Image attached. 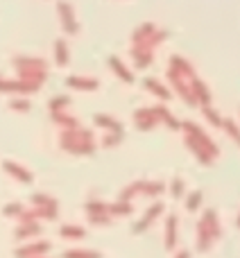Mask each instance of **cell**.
<instances>
[{"mask_svg":"<svg viewBox=\"0 0 240 258\" xmlns=\"http://www.w3.org/2000/svg\"><path fill=\"white\" fill-rule=\"evenodd\" d=\"M161 213H163V202H154V204H152L150 209H147L145 213H143V218L138 220L136 224H134L132 231L136 233V236H138V233H143L145 229H150V227H152V222H154V220L159 218Z\"/></svg>","mask_w":240,"mask_h":258,"instance_id":"30bf717a","label":"cell"},{"mask_svg":"<svg viewBox=\"0 0 240 258\" xmlns=\"http://www.w3.org/2000/svg\"><path fill=\"white\" fill-rule=\"evenodd\" d=\"M168 82H170V86H172V91L188 104V107H197V100L191 91V80H186V77L179 75L177 71L168 68Z\"/></svg>","mask_w":240,"mask_h":258,"instance_id":"5b68a950","label":"cell"},{"mask_svg":"<svg viewBox=\"0 0 240 258\" xmlns=\"http://www.w3.org/2000/svg\"><path fill=\"white\" fill-rule=\"evenodd\" d=\"M152 111H154L156 120L163 122L168 129H172V132H182V122H179L177 118L170 113V109L165 107V104H156V107H152Z\"/></svg>","mask_w":240,"mask_h":258,"instance_id":"e0dca14e","label":"cell"},{"mask_svg":"<svg viewBox=\"0 0 240 258\" xmlns=\"http://www.w3.org/2000/svg\"><path fill=\"white\" fill-rule=\"evenodd\" d=\"M182 129H184V134H186V136H193V138H195V141L200 143V145L204 147V150L209 152L211 156H213V159L220 154L218 145H215V143L211 141V136H209V134H206V132H202L200 125H195V122H191V120H184V122H182Z\"/></svg>","mask_w":240,"mask_h":258,"instance_id":"8992f818","label":"cell"},{"mask_svg":"<svg viewBox=\"0 0 240 258\" xmlns=\"http://www.w3.org/2000/svg\"><path fill=\"white\" fill-rule=\"evenodd\" d=\"M30 202H32V209H34L36 215H39V220H54L59 215L57 200L45 195V192H34V195L30 197Z\"/></svg>","mask_w":240,"mask_h":258,"instance_id":"277c9868","label":"cell"},{"mask_svg":"<svg viewBox=\"0 0 240 258\" xmlns=\"http://www.w3.org/2000/svg\"><path fill=\"white\" fill-rule=\"evenodd\" d=\"M43 233V227H41L39 222H23L18 224L16 229H14V236L18 238V240H27V238H36Z\"/></svg>","mask_w":240,"mask_h":258,"instance_id":"7402d4cb","label":"cell"},{"mask_svg":"<svg viewBox=\"0 0 240 258\" xmlns=\"http://www.w3.org/2000/svg\"><path fill=\"white\" fill-rule=\"evenodd\" d=\"M123 138H125V132H107L102 138V147H107V150L118 147L120 143H123Z\"/></svg>","mask_w":240,"mask_h":258,"instance_id":"e575fe53","label":"cell"},{"mask_svg":"<svg viewBox=\"0 0 240 258\" xmlns=\"http://www.w3.org/2000/svg\"><path fill=\"white\" fill-rule=\"evenodd\" d=\"M134 125H136V129H141V132H152V129L159 125V120H156L152 109H138V111H134Z\"/></svg>","mask_w":240,"mask_h":258,"instance_id":"4fadbf2b","label":"cell"},{"mask_svg":"<svg viewBox=\"0 0 240 258\" xmlns=\"http://www.w3.org/2000/svg\"><path fill=\"white\" fill-rule=\"evenodd\" d=\"M184 190H186V183H184L182 177H174L172 183H170V195L174 197V200H179V197L184 195Z\"/></svg>","mask_w":240,"mask_h":258,"instance_id":"ab89813d","label":"cell"},{"mask_svg":"<svg viewBox=\"0 0 240 258\" xmlns=\"http://www.w3.org/2000/svg\"><path fill=\"white\" fill-rule=\"evenodd\" d=\"M141 192H143V181H132V183H127V186L120 190L118 202H129V204H132V200L134 197H138Z\"/></svg>","mask_w":240,"mask_h":258,"instance_id":"83f0119b","label":"cell"},{"mask_svg":"<svg viewBox=\"0 0 240 258\" xmlns=\"http://www.w3.org/2000/svg\"><path fill=\"white\" fill-rule=\"evenodd\" d=\"M202 200H204L202 190H193V192H188V195H186V211H188V213H195V211L202 206Z\"/></svg>","mask_w":240,"mask_h":258,"instance_id":"1f68e13d","label":"cell"},{"mask_svg":"<svg viewBox=\"0 0 240 258\" xmlns=\"http://www.w3.org/2000/svg\"><path fill=\"white\" fill-rule=\"evenodd\" d=\"M168 39V32H161V30H154V34L150 36V39H147V43H145V48L147 50H154L156 45H161L163 43V41Z\"/></svg>","mask_w":240,"mask_h":258,"instance_id":"74e56055","label":"cell"},{"mask_svg":"<svg viewBox=\"0 0 240 258\" xmlns=\"http://www.w3.org/2000/svg\"><path fill=\"white\" fill-rule=\"evenodd\" d=\"M220 238V222H218V213L213 209H206L202 220L197 222V249L200 251H209L211 245Z\"/></svg>","mask_w":240,"mask_h":258,"instance_id":"3957f363","label":"cell"},{"mask_svg":"<svg viewBox=\"0 0 240 258\" xmlns=\"http://www.w3.org/2000/svg\"><path fill=\"white\" fill-rule=\"evenodd\" d=\"M93 122L100 129H104V132H123V122L116 120V118H111L109 113H98V116L93 118Z\"/></svg>","mask_w":240,"mask_h":258,"instance_id":"484cf974","label":"cell"},{"mask_svg":"<svg viewBox=\"0 0 240 258\" xmlns=\"http://www.w3.org/2000/svg\"><path fill=\"white\" fill-rule=\"evenodd\" d=\"M59 236L66 238V240H82L86 236V229L80 227V224H64L59 229Z\"/></svg>","mask_w":240,"mask_h":258,"instance_id":"4316f807","label":"cell"},{"mask_svg":"<svg viewBox=\"0 0 240 258\" xmlns=\"http://www.w3.org/2000/svg\"><path fill=\"white\" fill-rule=\"evenodd\" d=\"M3 170L9 174L12 179H16L18 183H32L34 181V177H32V172L25 168V165L16 163V161H3Z\"/></svg>","mask_w":240,"mask_h":258,"instance_id":"8fae6325","label":"cell"},{"mask_svg":"<svg viewBox=\"0 0 240 258\" xmlns=\"http://www.w3.org/2000/svg\"><path fill=\"white\" fill-rule=\"evenodd\" d=\"M50 120L54 125H59V129H77L80 127V120L75 116H71L68 111H57V113H50Z\"/></svg>","mask_w":240,"mask_h":258,"instance_id":"cb8c5ba5","label":"cell"},{"mask_svg":"<svg viewBox=\"0 0 240 258\" xmlns=\"http://www.w3.org/2000/svg\"><path fill=\"white\" fill-rule=\"evenodd\" d=\"M91 224H95V227H107V224L113 222V218L109 213H95V215H89Z\"/></svg>","mask_w":240,"mask_h":258,"instance_id":"b9f144b4","label":"cell"},{"mask_svg":"<svg viewBox=\"0 0 240 258\" xmlns=\"http://www.w3.org/2000/svg\"><path fill=\"white\" fill-rule=\"evenodd\" d=\"M236 224H238V227H240V213H238V220H236Z\"/></svg>","mask_w":240,"mask_h":258,"instance_id":"f6af8a7d","label":"cell"},{"mask_svg":"<svg viewBox=\"0 0 240 258\" xmlns=\"http://www.w3.org/2000/svg\"><path fill=\"white\" fill-rule=\"evenodd\" d=\"M191 91H193V95H195V100H197V107H209L211 100H213L211 89L202 80H197V77H193L191 80Z\"/></svg>","mask_w":240,"mask_h":258,"instance_id":"2e32d148","label":"cell"},{"mask_svg":"<svg viewBox=\"0 0 240 258\" xmlns=\"http://www.w3.org/2000/svg\"><path fill=\"white\" fill-rule=\"evenodd\" d=\"M186 145H188V150H191L193 154H195V159L200 161V163H204V165H211V163H213V161H215L213 156H211L209 152H206L204 147H202L200 143H197V141H195V138H193V136H186Z\"/></svg>","mask_w":240,"mask_h":258,"instance_id":"603a6c76","label":"cell"},{"mask_svg":"<svg viewBox=\"0 0 240 258\" xmlns=\"http://www.w3.org/2000/svg\"><path fill=\"white\" fill-rule=\"evenodd\" d=\"M107 66H109V71H111L120 82H125V84H134V82H136L134 73L129 71L127 66H125V61H123L120 57H116V54H111V57L107 59Z\"/></svg>","mask_w":240,"mask_h":258,"instance_id":"7c38bea8","label":"cell"},{"mask_svg":"<svg viewBox=\"0 0 240 258\" xmlns=\"http://www.w3.org/2000/svg\"><path fill=\"white\" fill-rule=\"evenodd\" d=\"M177 227H179V222H177V215L174 213H170L168 218H165V224H163V245H165V249H174V245H177Z\"/></svg>","mask_w":240,"mask_h":258,"instance_id":"ac0fdd59","label":"cell"},{"mask_svg":"<svg viewBox=\"0 0 240 258\" xmlns=\"http://www.w3.org/2000/svg\"><path fill=\"white\" fill-rule=\"evenodd\" d=\"M9 109H12V111H18V113H27L32 109V102L27 98H23V95H16V98L9 102Z\"/></svg>","mask_w":240,"mask_h":258,"instance_id":"d590c367","label":"cell"},{"mask_svg":"<svg viewBox=\"0 0 240 258\" xmlns=\"http://www.w3.org/2000/svg\"><path fill=\"white\" fill-rule=\"evenodd\" d=\"M134 211V206L129 204V202H111V204H109V215H111V218H123V215H129Z\"/></svg>","mask_w":240,"mask_h":258,"instance_id":"f546056e","label":"cell"},{"mask_svg":"<svg viewBox=\"0 0 240 258\" xmlns=\"http://www.w3.org/2000/svg\"><path fill=\"white\" fill-rule=\"evenodd\" d=\"M170 68H172V71H177L179 75H184L186 80H193V77H197L193 63L188 61V59L179 57V54H172V57H170Z\"/></svg>","mask_w":240,"mask_h":258,"instance_id":"ffe728a7","label":"cell"},{"mask_svg":"<svg viewBox=\"0 0 240 258\" xmlns=\"http://www.w3.org/2000/svg\"><path fill=\"white\" fill-rule=\"evenodd\" d=\"M66 86L73 91H98L100 82L93 77H84V75H71L66 77Z\"/></svg>","mask_w":240,"mask_h":258,"instance_id":"9a60e30c","label":"cell"},{"mask_svg":"<svg viewBox=\"0 0 240 258\" xmlns=\"http://www.w3.org/2000/svg\"><path fill=\"white\" fill-rule=\"evenodd\" d=\"M39 91L36 86L27 84L23 80H0V93H9V95H30Z\"/></svg>","mask_w":240,"mask_h":258,"instance_id":"9c48e42d","label":"cell"},{"mask_svg":"<svg viewBox=\"0 0 240 258\" xmlns=\"http://www.w3.org/2000/svg\"><path fill=\"white\" fill-rule=\"evenodd\" d=\"M39 258H45V256H39Z\"/></svg>","mask_w":240,"mask_h":258,"instance_id":"bcb514c9","label":"cell"},{"mask_svg":"<svg viewBox=\"0 0 240 258\" xmlns=\"http://www.w3.org/2000/svg\"><path fill=\"white\" fill-rule=\"evenodd\" d=\"M84 209H86V213H89V215L109 213V204H107V202H102V200H89V202L84 204Z\"/></svg>","mask_w":240,"mask_h":258,"instance_id":"836d02e7","label":"cell"},{"mask_svg":"<svg viewBox=\"0 0 240 258\" xmlns=\"http://www.w3.org/2000/svg\"><path fill=\"white\" fill-rule=\"evenodd\" d=\"M129 57H132L134 66L143 71V68L152 66V61H154V50H147V48H143V45H132Z\"/></svg>","mask_w":240,"mask_h":258,"instance_id":"5bb4252c","label":"cell"},{"mask_svg":"<svg viewBox=\"0 0 240 258\" xmlns=\"http://www.w3.org/2000/svg\"><path fill=\"white\" fill-rule=\"evenodd\" d=\"M64 258H100V251H89V249H68V251H64Z\"/></svg>","mask_w":240,"mask_h":258,"instance_id":"8d00e7d4","label":"cell"},{"mask_svg":"<svg viewBox=\"0 0 240 258\" xmlns=\"http://www.w3.org/2000/svg\"><path fill=\"white\" fill-rule=\"evenodd\" d=\"M59 145L64 152L75 156H89L95 152V138L93 132L86 127H77V129H62L59 134Z\"/></svg>","mask_w":240,"mask_h":258,"instance_id":"6da1fadb","label":"cell"},{"mask_svg":"<svg viewBox=\"0 0 240 258\" xmlns=\"http://www.w3.org/2000/svg\"><path fill=\"white\" fill-rule=\"evenodd\" d=\"M73 100L68 98V95H57V98H52L48 102V109L50 113H57V111H68V107H71Z\"/></svg>","mask_w":240,"mask_h":258,"instance_id":"4dcf8cb0","label":"cell"},{"mask_svg":"<svg viewBox=\"0 0 240 258\" xmlns=\"http://www.w3.org/2000/svg\"><path fill=\"white\" fill-rule=\"evenodd\" d=\"M202 113H204V118H206V120H209V122H211V125H213L215 129H222L224 118L220 116V113L215 111V109L211 107V104H209V107H202Z\"/></svg>","mask_w":240,"mask_h":258,"instance_id":"d6a6232c","label":"cell"},{"mask_svg":"<svg viewBox=\"0 0 240 258\" xmlns=\"http://www.w3.org/2000/svg\"><path fill=\"white\" fill-rule=\"evenodd\" d=\"M57 12H59V18H62L64 32H66V34H77V32H80V23H77V16L71 5L62 0V3L57 5Z\"/></svg>","mask_w":240,"mask_h":258,"instance_id":"52a82bcc","label":"cell"},{"mask_svg":"<svg viewBox=\"0 0 240 258\" xmlns=\"http://www.w3.org/2000/svg\"><path fill=\"white\" fill-rule=\"evenodd\" d=\"M165 183L163 181H143V192L141 195L150 197V200H156L159 195H163Z\"/></svg>","mask_w":240,"mask_h":258,"instance_id":"f1b7e54d","label":"cell"},{"mask_svg":"<svg viewBox=\"0 0 240 258\" xmlns=\"http://www.w3.org/2000/svg\"><path fill=\"white\" fill-rule=\"evenodd\" d=\"M12 66L18 71V80L27 82V84L36 86V89H41L45 84V80H48V61L41 57H30V54L14 57Z\"/></svg>","mask_w":240,"mask_h":258,"instance_id":"7a4b0ae2","label":"cell"},{"mask_svg":"<svg viewBox=\"0 0 240 258\" xmlns=\"http://www.w3.org/2000/svg\"><path fill=\"white\" fill-rule=\"evenodd\" d=\"M174 258H191V254H188V251H179V254L174 256Z\"/></svg>","mask_w":240,"mask_h":258,"instance_id":"ee69618b","label":"cell"},{"mask_svg":"<svg viewBox=\"0 0 240 258\" xmlns=\"http://www.w3.org/2000/svg\"><path fill=\"white\" fill-rule=\"evenodd\" d=\"M154 30H156L154 23H143V25L136 27V32L132 34V45H143V48H145L147 39L154 34Z\"/></svg>","mask_w":240,"mask_h":258,"instance_id":"d4e9b609","label":"cell"},{"mask_svg":"<svg viewBox=\"0 0 240 258\" xmlns=\"http://www.w3.org/2000/svg\"><path fill=\"white\" fill-rule=\"evenodd\" d=\"M16 220H18V224H23V222H39V215H36L34 209H25Z\"/></svg>","mask_w":240,"mask_h":258,"instance_id":"7bdbcfd3","label":"cell"},{"mask_svg":"<svg viewBox=\"0 0 240 258\" xmlns=\"http://www.w3.org/2000/svg\"><path fill=\"white\" fill-rule=\"evenodd\" d=\"M143 86H145V89L150 91L154 98H159L161 102H168V100H172V93H170V89L161 84L159 80H152V77H147V80L143 82Z\"/></svg>","mask_w":240,"mask_h":258,"instance_id":"44dd1931","label":"cell"},{"mask_svg":"<svg viewBox=\"0 0 240 258\" xmlns=\"http://www.w3.org/2000/svg\"><path fill=\"white\" fill-rule=\"evenodd\" d=\"M222 129H224V132L229 134V136L233 138V141L238 143V145H240V127L236 125V122H233V120H229V118H224V122H222Z\"/></svg>","mask_w":240,"mask_h":258,"instance_id":"f35d334b","label":"cell"},{"mask_svg":"<svg viewBox=\"0 0 240 258\" xmlns=\"http://www.w3.org/2000/svg\"><path fill=\"white\" fill-rule=\"evenodd\" d=\"M23 211H25V206H23V204H18V202H9V204H5L3 213L7 215V218H18Z\"/></svg>","mask_w":240,"mask_h":258,"instance_id":"60d3db41","label":"cell"},{"mask_svg":"<svg viewBox=\"0 0 240 258\" xmlns=\"http://www.w3.org/2000/svg\"><path fill=\"white\" fill-rule=\"evenodd\" d=\"M52 57H54V63H57L59 68L68 66V61H71V50H68L66 39H54V43H52Z\"/></svg>","mask_w":240,"mask_h":258,"instance_id":"d6986e66","label":"cell"},{"mask_svg":"<svg viewBox=\"0 0 240 258\" xmlns=\"http://www.w3.org/2000/svg\"><path fill=\"white\" fill-rule=\"evenodd\" d=\"M48 251H50V242L32 240V242H27V245L18 247V249L14 251V256L16 258H39V256H45Z\"/></svg>","mask_w":240,"mask_h":258,"instance_id":"ba28073f","label":"cell"}]
</instances>
